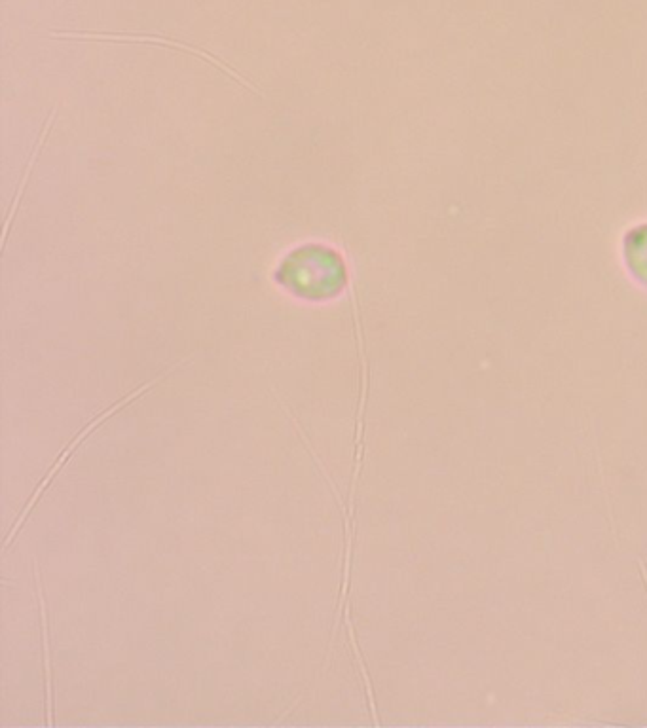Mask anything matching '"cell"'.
I'll return each instance as SVG.
<instances>
[{
	"mask_svg": "<svg viewBox=\"0 0 647 728\" xmlns=\"http://www.w3.org/2000/svg\"><path fill=\"white\" fill-rule=\"evenodd\" d=\"M46 135H48V128H44V131H42V135H40V141H38L37 146H35L33 158H31V162L27 164V169H25V173H23V177H21V182H19V190L18 194H16V200H14V205H12V209H10V215H8V219H6V226H4V241L8 239L10 222H12V219H14V215H16V211H18L19 200H21V196H23V190H25V184H27V179H29V175L33 173V165H35V162H37L38 154H40V148H42V143H44Z\"/></svg>",
	"mask_w": 647,
	"mask_h": 728,
	"instance_id": "6da1fadb",
	"label": "cell"
}]
</instances>
